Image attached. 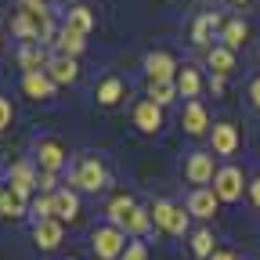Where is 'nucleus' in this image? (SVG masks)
<instances>
[{
	"instance_id": "obj_37",
	"label": "nucleus",
	"mask_w": 260,
	"mask_h": 260,
	"mask_svg": "<svg viewBox=\"0 0 260 260\" xmlns=\"http://www.w3.org/2000/svg\"><path fill=\"white\" fill-rule=\"evenodd\" d=\"M210 260H239V253H235V249H217Z\"/></svg>"
},
{
	"instance_id": "obj_21",
	"label": "nucleus",
	"mask_w": 260,
	"mask_h": 260,
	"mask_svg": "<svg viewBox=\"0 0 260 260\" xmlns=\"http://www.w3.org/2000/svg\"><path fill=\"white\" fill-rule=\"evenodd\" d=\"M246 40H249V25L242 18H228L224 29H220V44L228 51H239V47H246Z\"/></svg>"
},
{
	"instance_id": "obj_12",
	"label": "nucleus",
	"mask_w": 260,
	"mask_h": 260,
	"mask_svg": "<svg viewBox=\"0 0 260 260\" xmlns=\"http://www.w3.org/2000/svg\"><path fill=\"white\" fill-rule=\"evenodd\" d=\"M44 73L54 80V87H69V83H76V80H80V65H76V58L54 54V58L47 61V69H44Z\"/></svg>"
},
{
	"instance_id": "obj_31",
	"label": "nucleus",
	"mask_w": 260,
	"mask_h": 260,
	"mask_svg": "<svg viewBox=\"0 0 260 260\" xmlns=\"http://www.w3.org/2000/svg\"><path fill=\"white\" fill-rule=\"evenodd\" d=\"M18 8L22 11H29V15H37V18H51V11H47V0H18Z\"/></svg>"
},
{
	"instance_id": "obj_33",
	"label": "nucleus",
	"mask_w": 260,
	"mask_h": 260,
	"mask_svg": "<svg viewBox=\"0 0 260 260\" xmlns=\"http://www.w3.org/2000/svg\"><path fill=\"white\" fill-rule=\"evenodd\" d=\"M119 260H148V246H145V242H130Z\"/></svg>"
},
{
	"instance_id": "obj_23",
	"label": "nucleus",
	"mask_w": 260,
	"mask_h": 260,
	"mask_svg": "<svg viewBox=\"0 0 260 260\" xmlns=\"http://www.w3.org/2000/svg\"><path fill=\"white\" fill-rule=\"evenodd\" d=\"M123 94H126V83H123L119 76H105L102 83H98V105L112 109V105L123 102Z\"/></svg>"
},
{
	"instance_id": "obj_19",
	"label": "nucleus",
	"mask_w": 260,
	"mask_h": 260,
	"mask_svg": "<svg viewBox=\"0 0 260 260\" xmlns=\"http://www.w3.org/2000/svg\"><path fill=\"white\" fill-rule=\"evenodd\" d=\"M80 217V195L73 188H58L54 191V220H76Z\"/></svg>"
},
{
	"instance_id": "obj_5",
	"label": "nucleus",
	"mask_w": 260,
	"mask_h": 260,
	"mask_svg": "<svg viewBox=\"0 0 260 260\" xmlns=\"http://www.w3.org/2000/svg\"><path fill=\"white\" fill-rule=\"evenodd\" d=\"M177 73H181V65L174 61L170 51H148L145 54V76H148V83H174Z\"/></svg>"
},
{
	"instance_id": "obj_27",
	"label": "nucleus",
	"mask_w": 260,
	"mask_h": 260,
	"mask_svg": "<svg viewBox=\"0 0 260 260\" xmlns=\"http://www.w3.org/2000/svg\"><path fill=\"white\" fill-rule=\"evenodd\" d=\"M138 203L134 199H130V195H112V199H109V206H105V213H109V224H116L119 228V220L130 213V210H134Z\"/></svg>"
},
{
	"instance_id": "obj_2",
	"label": "nucleus",
	"mask_w": 260,
	"mask_h": 260,
	"mask_svg": "<svg viewBox=\"0 0 260 260\" xmlns=\"http://www.w3.org/2000/svg\"><path fill=\"white\" fill-rule=\"evenodd\" d=\"M69 184H73V188H80V191H102V188L109 184L105 162L98 159V155H83V159L76 162V170H73Z\"/></svg>"
},
{
	"instance_id": "obj_34",
	"label": "nucleus",
	"mask_w": 260,
	"mask_h": 260,
	"mask_svg": "<svg viewBox=\"0 0 260 260\" xmlns=\"http://www.w3.org/2000/svg\"><path fill=\"white\" fill-rule=\"evenodd\" d=\"M11 119H15L11 102H8V98H0V130H8V126H11Z\"/></svg>"
},
{
	"instance_id": "obj_35",
	"label": "nucleus",
	"mask_w": 260,
	"mask_h": 260,
	"mask_svg": "<svg viewBox=\"0 0 260 260\" xmlns=\"http://www.w3.org/2000/svg\"><path fill=\"white\" fill-rule=\"evenodd\" d=\"M246 191H249V203H253V206H260V177H253Z\"/></svg>"
},
{
	"instance_id": "obj_14",
	"label": "nucleus",
	"mask_w": 260,
	"mask_h": 260,
	"mask_svg": "<svg viewBox=\"0 0 260 260\" xmlns=\"http://www.w3.org/2000/svg\"><path fill=\"white\" fill-rule=\"evenodd\" d=\"M181 126L188 130L191 138L206 134V130H210V112H206V105H203V102H188L184 112H181Z\"/></svg>"
},
{
	"instance_id": "obj_30",
	"label": "nucleus",
	"mask_w": 260,
	"mask_h": 260,
	"mask_svg": "<svg viewBox=\"0 0 260 260\" xmlns=\"http://www.w3.org/2000/svg\"><path fill=\"white\" fill-rule=\"evenodd\" d=\"M32 217H37V224L54 217V195H37V199H32Z\"/></svg>"
},
{
	"instance_id": "obj_18",
	"label": "nucleus",
	"mask_w": 260,
	"mask_h": 260,
	"mask_svg": "<svg viewBox=\"0 0 260 260\" xmlns=\"http://www.w3.org/2000/svg\"><path fill=\"white\" fill-rule=\"evenodd\" d=\"M213 29H224V18L217 11H206L191 22V44H199V47H210V37H213Z\"/></svg>"
},
{
	"instance_id": "obj_39",
	"label": "nucleus",
	"mask_w": 260,
	"mask_h": 260,
	"mask_svg": "<svg viewBox=\"0 0 260 260\" xmlns=\"http://www.w3.org/2000/svg\"><path fill=\"white\" fill-rule=\"evenodd\" d=\"M232 4H249V0H232Z\"/></svg>"
},
{
	"instance_id": "obj_4",
	"label": "nucleus",
	"mask_w": 260,
	"mask_h": 260,
	"mask_svg": "<svg viewBox=\"0 0 260 260\" xmlns=\"http://www.w3.org/2000/svg\"><path fill=\"white\" fill-rule=\"evenodd\" d=\"M37 177H40V170H37V162H32V159L11 162V167H8V188H11V195H18V199L25 203L29 195L37 191Z\"/></svg>"
},
{
	"instance_id": "obj_16",
	"label": "nucleus",
	"mask_w": 260,
	"mask_h": 260,
	"mask_svg": "<svg viewBox=\"0 0 260 260\" xmlns=\"http://www.w3.org/2000/svg\"><path fill=\"white\" fill-rule=\"evenodd\" d=\"M54 47H58V54H65V58H76V54L87 47V37H83L80 29H73V25H65V22H61L58 37H54Z\"/></svg>"
},
{
	"instance_id": "obj_22",
	"label": "nucleus",
	"mask_w": 260,
	"mask_h": 260,
	"mask_svg": "<svg viewBox=\"0 0 260 260\" xmlns=\"http://www.w3.org/2000/svg\"><path fill=\"white\" fill-rule=\"evenodd\" d=\"M47 61H51V58H44L40 44H22V47H18V65H22V76H25V73H44V69H47Z\"/></svg>"
},
{
	"instance_id": "obj_10",
	"label": "nucleus",
	"mask_w": 260,
	"mask_h": 260,
	"mask_svg": "<svg viewBox=\"0 0 260 260\" xmlns=\"http://www.w3.org/2000/svg\"><path fill=\"white\" fill-rule=\"evenodd\" d=\"M217 206H220V199H217L213 184H206V188H191V195H188V213H191V217L210 220V217L217 213Z\"/></svg>"
},
{
	"instance_id": "obj_6",
	"label": "nucleus",
	"mask_w": 260,
	"mask_h": 260,
	"mask_svg": "<svg viewBox=\"0 0 260 260\" xmlns=\"http://www.w3.org/2000/svg\"><path fill=\"white\" fill-rule=\"evenodd\" d=\"M184 177H188L195 188H206V184H213V177H217L213 152H191V155L184 159Z\"/></svg>"
},
{
	"instance_id": "obj_1",
	"label": "nucleus",
	"mask_w": 260,
	"mask_h": 260,
	"mask_svg": "<svg viewBox=\"0 0 260 260\" xmlns=\"http://www.w3.org/2000/svg\"><path fill=\"white\" fill-rule=\"evenodd\" d=\"M126 235L119 232L116 224H102V228H94V235H90V249H94V260H119L126 253Z\"/></svg>"
},
{
	"instance_id": "obj_36",
	"label": "nucleus",
	"mask_w": 260,
	"mask_h": 260,
	"mask_svg": "<svg viewBox=\"0 0 260 260\" xmlns=\"http://www.w3.org/2000/svg\"><path fill=\"white\" fill-rule=\"evenodd\" d=\"M249 102H253V105L260 109V76H256V80L249 83Z\"/></svg>"
},
{
	"instance_id": "obj_9",
	"label": "nucleus",
	"mask_w": 260,
	"mask_h": 260,
	"mask_svg": "<svg viewBox=\"0 0 260 260\" xmlns=\"http://www.w3.org/2000/svg\"><path fill=\"white\" fill-rule=\"evenodd\" d=\"M239 126L235 123H213L210 126V145H213V155H235L239 148Z\"/></svg>"
},
{
	"instance_id": "obj_8",
	"label": "nucleus",
	"mask_w": 260,
	"mask_h": 260,
	"mask_svg": "<svg viewBox=\"0 0 260 260\" xmlns=\"http://www.w3.org/2000/svg\"><path fill=\"white\" fill-rule=\"evenodd\" d=\"M32 152H37V167L47 170V174H58L65 167V159H69V152H65V145L58 138H40Z\"/></svg>"
},
{
	"instance_id": "obj_28",
	"label": "nucleus",
	"mask_w": 260,
	"mask_h": 260,
	"mask_svg": "<svg viewBox=\"0 0 260 260\" xmlns=\"http://www.w3.org/2000/svg\"><path fill=\"white\" fill-rule=\"evenodd\" d=\"M148 98H152V102L159 105V109H167V105H174L177 102V87L174 83H148Z\"/></svg>"
},
{
	"instance_id": "obj_29",
	"label": "nucleus",
	"mask_w": 260,
	"mask_h": 260,
	"mask_svg": "<svg viewBox=\"0 0 260 260\" xmlns=\"http://www.w3.org/2000/svg\"><path fill=\"white\" fill-rule=\"evenodd\" d=\"M22 213H25V203L18 195H11V188L4 184L0 188V217H22Z\"/></svg>"
},
{
	"instance_id": "obj_15",
	"label": "nucleus",
	"mask_w": 260,
	"mask_h": 260,
	"mask_svg": "<svg viewBox=\"0 0 260 260\" xmlns=\"http://www.w3.org/2000/svg\"><path fill=\"white\" fill-rule=\"evenodd\" d=\"M22 90H25V98H32V102H47V98H54V80L47 73H25Z\"/></svg>"
},
{
	"instance_id": "obj_7",
	"label": "nucleus",
	"mask_w": 260,
	"mask_h": 260,
	"mask_svg": "<svg viewBox=\"0 0 260 260\" xmlns=\"http://www.w3.org/2000/svg\"><path fill=\"white\" fill-rule=\"evenodd\" d=\"M242 188H246V181H242V170H239V167H220V170H217L213 191H217L220 203H239V199H242Z\"/></svg>"
},
{
	"instance_id": "obj_25",
	"label": "nucleus",
	"mask_w": 260,
	"mask_h": 260,
	"mask_svg": "<svg viewBox=\"0 0 260 260\" xmlns=\"http://www.w3.org/2000/svg\"><path fill=\"white\" fill-rule=\"evenodd\" d=\"M65 25H73V29H80L83 37L94 29V11L87 8V4H73L69 11H65Z\"/></svg>"
},
{
	"instance_id": "obj_32",
	"label": "nucleus",
	"mask_w": 260,
	"mask_h": 260,
	"mask_svg": "<svg viewBox=\"0 0 260 260\" xmlns=\"http://www.w3.org/2000/svg\"><path fill=\"white\" fill-rule=\"evenodd\" d=\"M37 191H40V195H54V191H58V174L40 170V177H37Z\"/></svg>"
},
{
	"instance_id": "obj_3",
	"label": "nucleus",
	"mask_w": 260,
	"mask_h": 260,
	"mask_svg": "<svg viewBox=\"0 0 260 260\" xmlns=\"http://www.w3.org/2000/svg\"><path fill=\"white\" fill-rule=\"evenodd\" d=\"M188 217L191 213H184V206H177L170 199H159L152 206V224L159 228L162 235H184L188 232Z\"/></svg>"
},
{
	"instance_id": "obj_20",
	"label": "nucleus",
	"mask_w": 260,
	"mask_h": 260,
	"mask_svg": "<svg viewBox=\"0 0 260 260\" xmlns=\"http://www.w3.org/2000/svg\"><path fill=\"white\" fill-rule=\"evenodd\" d=\"M206 65L213 69V76H232L235 73V51H228L224 44H213L206 51Z\"/></svg>"
},
{
	"instance_id": "obj_24",
	"label": "nucleus",
	"mask_w": 260,
	"mask_h": 260,
	"mask_svg": "<svg viewBox=\"0 0 260 260\" xmlns=\"http://www.w3.org/2000/svg\"><path fill=\"white\" fill-rule=\"evenodd\" d=\"M152 228V210H141V206H134L123 220H119V232L123 235H145Z\"/></svg>"
},
{
	"instance_id": "obj_26",
	"label": "nucleus",
	"mask_w": 260,
	"mask_h": 260,
	"mask_svg": "<svg viewBox=\"0 0 260 260\" xmlns=\"http://www.w3.org/2000/svg\"><path fill=\"white\" fill-rule=\"evenodd\" d=\"M217 239H213V232H206V228H199V232H191V253L199 256V260H210L213 253H217V246H213Z\"/></svg>"
},
{
	"instance_id": "obj_11",
	"label": "nucleus",
	"mask_w": 260,
	"mask_h": 260,
	"mask_svg": "<svg viewBox=\"0 0 260 260\" xmlns=\"http://www.w3.org/2000/svg\"><path fill=\"white\" fill-rule=\"evenodd\" d=\"M32 239H37V249L51 253V249H58L61 239H65V224L54 220V217H47V220H40V224H32Z\"/></svg>"
},
{
	"instance_id": "obj_13",
	"label": "nucleus",
	"mask_w": 260,
	"mask_h": 260,
	"mask_svg": "<svg viewBox=\"0 0 260 260\" xmlns=\"http://www.w3.org/2000/svg\"><path fill=\"white\" fill-rule=\"evenodd\" d=\"M134 126L141 130V134H159V126H162V109L152 102V98H145V102L134 105Z\"/></svg>"
},
{
	"instance_id": "obj_38",
	"label": "nucleus",
	"mask_w": 260,
	"mask_h": 260,
	"mask_svg": "<svg viewBox=\"0 0 260 260\" xmlns=\"http://www.w3.org/2000/svg\"><path fill=\"white\" fill-rule=\"evenodd\" d=\"M210 90L220 94V90H224V76H210Z\"/></svg>"
},
{
	"instance_id": "obj_17",
	"label": "nucleus",
	"mask_w": 260,
	"mask_h": 260,
	"mask_svg": "<svg viewBox=\"0 0 260 260\" xmlns=\"http://www.w3.org/2000/svg\"><path fill=\"white\" fill-rule=\"evenodd\" d=\"M174 87H177V94H181V98H188V102H199V90H203V73L195 69V65H181V73H177Z\"/></svg>"
}]
</instances>
